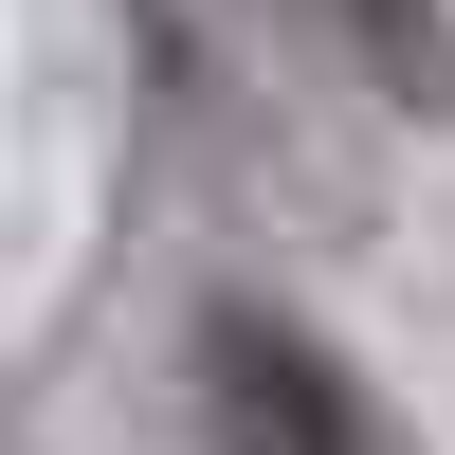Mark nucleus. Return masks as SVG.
Here are the masks:
<instances>
[{"label":"nucleus","instance_id":"f257e3e1","mask_svg":"<svg viewBox=\"0 0 455 455\" xmlns=\"http://www.w3.org/2000/svg\"><path fill=\"white\" fill-rule=\"evenodd\" d=\"M201 437L219 455H419L383 419V383H364L328 328H291V310H201Z\"/></svg>","mask_w":455,"mask_h":455},{"label":"nucleus","instance_id":"f03ea898","mask_svg":"<svg viewBox=\"0 0 455 455\" xmlns=\"http://www.w3.org/2000/svg\"><path fill=\"white\" fill-rule=\"evenodd\" d=\"M383 109H455V0H291Z\"/></svg>","mask_w":455,"mask_h":455}]
</instances>
